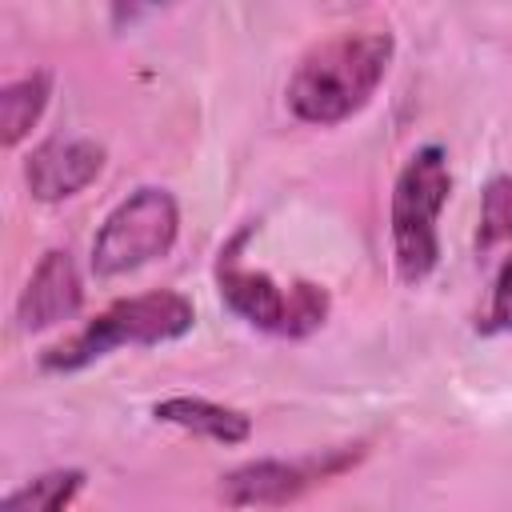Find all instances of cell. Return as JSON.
<instances>
[{
	"label": "cell",
	"instance_id": "7c38bea8",
	"mask_svg": "<svg viewBox=\"0 0 512 512\" xmlns=\"http://www.w3.org/2000/svg\"><path fill=\"white\" fill-rule=\"evenodd\" d=\"M476 240H480V248H492V244L512 240V176H496V180L484 188Z\"/></svg>",
	"mask_w": 512,
	"mask_h": 512
},
{
	"label": "cell",
	"instance_id": "277c9868",
	"mask_svg": "<svg viewBox=\"0 0 512 512\" xmlns=\"http://www.w3.org/2000/svg\"><path fill=\"white\" fill-rule=\"evenodd\" d=\"M240 240H244V232L220 252V264H216V280H220L224 304L236 316H244L248 324L268 328V332H284V336H304L316 324H324V312H328L324 288L292 284L284 292L268 272H252V268L240 264V256H236Z\"/></svg>",
	"mask_w": 512,
	"mask_h": 512
},
{
	"label": "cell",
	"instance_id": "8fae6325",
	"mask_svg": "<svg viewBox=\"0 0 512 512\" xmlns=\"http://www.w3.org/2000/svg\"><path fill=\"white\" fill-rule=\"evenodd\" d=\"M84 488V472L76 468H60V472H44L36 480H28L24 488L4 496V508L12 512H60L64 504L76 500V492Z\"/></svg>",
	"mask_w": 512,
	"mask_h": 512
},
{
	"label": "cell",
	"instance_id": "7a4b0ae2",
	"mask_svg": "<svg viewBox=\"0 0 512 512\" xmlns=\"http://www.w3.org/2000/svg\"><path fill=\"white\" fill-rule=\"evenodd\" d=\"M452 172L448 152L440 144H424L400 168L392 188V256L404 284H420L432 276L440 260V208L448 204Z\"/></svg>",
	"mask_w": 512,
	"mask_h": 512
},
{
	"label": "cell",
	"instance_id": "3957f363",
	"mask_svg": "<svg viewBox=\"0 0 512 512\" xmlns=\"http://www.w3.org/2000/svg\"><path fill=\"white\" fill-rule=\"evenodd\" d=\"M196 312L180 292H144L132 300H116L108 312H100L92 324H84L76 336L44 352L48 372H76L92 360L108 356L124 344H164L192 328Z\"/></svg>",
	"mask_w": 512,
	"mask_h": 512
},
{
	"label": "cell",
	"instance_id": "52a82bcc",
	"mask_svg": "<svg viewBox=\"0 0 512 512\" xmlns=\"http://www.w3.org/2000/svg\"><path fill=\"white\" fill-rule=\"evenodd\" d=\"M100 168H104V148L96 140L56 136V140H44L40 148H32V156L24 164V180L36 200H64V196H76L80 188H88L100 176Z\"/></svg>",
	"mask_w": 512,
	"mask_h": 512
},
{
	"label": "cell",
	"instance_id": "30bf717a",
	"mask_svg": "<svg viewBox=\"0 0 512 512\" xmlns=\"http://www.w3.org/2000/svg\"><path fill=\"white\" fill-rule=\"evenodd\" d=\"M44 104H48V76L44 72H32L24 80H12L0 92V136H4L8 148H16L32 132V124L44 112Z\"/></svg>",
	"mask_w": 512,
	"mask_h": 512
},
{
	"label": "cell",
	"instance_id": "6da1fadb",
	"mask_svg": "<svg viewBox=\"0 0 512 512\" xmlns=\"http://www.w3.org/2000/svg\"><path fill=\"white\" fill-rule=\"evenodd\" d=\"M392 60L388 32H348L316 44L288 80V108L304 124H340L380 88Z\"/></svg>",
	"mask_w": 512,
	"mask_h": 512
},
{
	"label": "cell",
	"instance_id": "5b68a950",
	"mask_svg": "<svg viewBox=\"0 0 512 512\" xmlns=\"http://www.w3.org/2000/svg\"><path fill=\"white\" fill-rule=\"evenodd\" d=\"M180 232V208L164 188H136L120 200L92 240V272L124 276L172 248Z\"/></svg>",
	"mask_w": 512,
	"mask_h": 512
},
{
	"label": "cell",
	"instance_id": "8992f818",
	"mask_svg": "<svg viewBox=\"0 0 512 512\" xmlns=\"http://www.w3.org/2000/svg\"><path fill=\"white\" fill-rule=\"evenodd\" d=\"M348 460H356V456L340 452V456L296 460V464H288V460H256V464H244V468L228 472L224 484H220V496L228 504H236V508H248V504H288L304 488H312L316 480L340 472Z\"/></svg>",
	"mask_w": 512,
	"mask_h": 512
},
{
	"label": "cell",
	"instance_id": "ba28073f",
	"mask_svg": "<svg viewBox=\"0 0 512 512\" xmlns=\"http://www.w3.org/2000/svg\"><path fill=\"white\" fill-rule=\"evenodd\" d=\"M80 300H84V288H80V272H76L72 256L52 248L36 264L32 280L24 284L20 304H16V320H20V328L40 332V328L72 320L80 312Z\"/></svg>",
	"mask_w": 512,
	"mask_h": 512
},
{
	"label": "cell",
	"instance_id": "5bb4252c",
	"mask_svg": "<svg viewBox=\"0 0 512 512\" xmlns=\"http://www.w3.org/2000/svg\"><path fill=\"white\" fill-rule=\"evenodd\" d=\"M108 4H112V20H116V28H128V24L144 20L148 12L164 8L168 0H108Z\"/></svg>",
	"mask_w": 512,
	"mask_h": 512
},
{
	"label": "cell",
	"instance_id": "9c48e42d",
	"mask_svg": "<svg viewBox=\"0 0 512 512\" xmlns=\"http://www.w3.org/2000/svg\"><path fill=\"white\" fill-rule=\"evenodd\" d=\"M156 420L164 424H176V428H188V432H200L216 444H244L252 436V420L236 408H224V404H212V400H200V396H172V400H160L156 404Z\"/></svg>",
	"mask_w": 512,
	"mask_h": 512
},
{
	"label": "cell",
	"instance_id": "4fadbf2b",
	"mask_svg": "<svg viewBox=\"0 0 512 512\" xmlns=\"http://www.w3.org/2000/svg\"><path fill=\"white\" fill-rule=\"evenodd\" d=\"M488 328L492 332H512V260L496 276L492 304H488Z\"/></svg>",
	"mask_w": 512,
	"mask_h": 512
}]
</instances>
